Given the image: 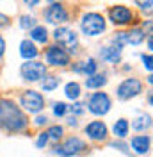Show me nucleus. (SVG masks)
Returning a JSON list of instances; mask_svg holds the SVG:
<instances>
[{"label": "nucleus", "mask_w": 153, "mask_h": 157, "mask_svg": "<svg viewBox=\"0 0 153 157\" xmlns=\"http://www.w3.org/2000/svg\"><path fill=\"white\" fill-rule=\"evenodd\" d=\"M47 143H48V134H47V132H41V134L38 136L36 147H38V148H43V147H47Z\"/></svg>", "instance_id": "c85d7f7f"}, {"label": "nucleus", "mask_w": 153, "mask_h": 157, "mask_svg": "<svg viewBox=\"0 0 153 157\" xmlns=\"http://www.w3.org/2000/svg\"><path fill=\"white\" fill-rule=\"evenodd\" d=\"M71 111H73L75 114H82V113H84V105H82V104H75V105L71 107Z\"/></svg>", "instance_id": "2f4dec72"}, {"label": "nucleus", "mask_w": 153, "mask_h": 157, "mask_svg": "<svg viewBox=\"0 0 153 157\" xmlns=\"http://www.w3.org/2000/svg\"><path fill=\"white\" fill-rule=\"evenodd\" d=\"M54 38L57 39L59 45H62V47H64L66 50H69V52H75V50H76L78 39H76V34L71 29H68V27L55 29V32H54Z\"/></svg>", "instance_id": "39448f33"}, {"label": "nucleus", "mask_w": 153, "mask_h": 157, "mask_svg": "<svg viewBox=\"0 0 153 157\" xmlns=\"http://www.w3.org/2000/svg\"><path fill=\"white\" fill-rule=\"evenodd\" d=\"M20 56L23 59H34L38 56V48H36V45L30 41V39H25V41H21V45H20Z\"/></svg>", "instance_id": "ddd939ff"}, {"label": "nucleus", "mask_w": 153, "mask_h": 157, "mask_svg": "<svg viewBox=\"0 0 153 157\" xmlns=\"http://www.w3.org/2000/svg\"><path fill=\"white\" fill-rule=\"evenodd\" d=\"M64 93H66V97L69 100H76V98L80 97V86H78V82H69V84H66Z\"/></svg>", "instance_id": "4be33fe9"}, {"label": "nucleus", "mask_w": 153, "mask_h": 157, "mask_svg": "<svg viewBox=\"0 0 153 157\" xmlns=\"http://www.w3.org/2000/svg\"><path fill=\"white\" fill-rule=\"evenodd\" d=\"M107 84V78L103 75H91V77L86 78V88L87 89H96V88H102Z\"/></svg>", "instance_id": "a211bd4d"}, {"label": "nucleus", "mask_w": 153, "mask_h": 157, "mask_svg": "<svg viewBox=\"0 0 153 157\" xmlns=\"http://www.w3.org/2000/svg\"><path fill=\"white\" fill-rule=\"evenodd\" d=\"M110 109V98L107 97V93H95L91 100H89V111L96 114V116H102L107 114Z\"/></svg>", "instance_id": "0eeeda50"}, {"label": "nucleus", "mask_w": 153, "mask_h": 157, "mask_svg": "<svg viewBox=\"0 0 153 157\" xmlns=\"http://www.w3.org/2000/svg\"><path fill=\"white\" fill-rule=\"evenodd\" d=\"M141 91H143L141 80H137V78H126L118 88V98L119 100H128V98L137 97Z\"/></svg>", "instance_id": "20e7f679"}, {"label": "nucleus", "mask_w": 153, "mask_h": 157, "mask_svg": "<svg viewBox=\"0 0 153 157\" xmlns=\"http://www.w3.org/2000/svg\"><path fill=\"white\" fill-rule=\"evenodd\" d=\"M62 127H59V125H54V127H50L48 128V139H54V141H59L61 137H62Z\"/></svg>", "instance_id": "5701e85b"}, {"label": "nucleus", "mask_w": 153, "mask_h": 157, "mask_svg": "<svg viewBox=\"0 0 153 157\" xmlns=\"http://www.w3.org/2000/svg\"><path fill=\"white\" fill-rule=\"evenodd\" d=\"M21 105L27 109L29 113H39L41 109L45 107V100H43V97L39 95L38 91L29 89V91H25L21 95Z\"/></svg>", "instance_id": "423d86ee"}, {"label": "nucleus", "mask_w": 153, "mask_h": 157, "mask_svg": "<svg viewBox=\"0 0 153 157\" xmlns=\"http://www.w3.org/2000/svg\"><path fill=\"white\" fill-rule=\"evenodd\" d=\"M132 148L137 154H146L150 150V137L148 136H135L132 139Z\"/></svg>", "instance_id": "2eb2a0df"}, {"label": "nucleus", "mask_w": 153, "mask_h": 157, "mask_svg": "<svg viewBox=\"0 0 153 157\" xmlns=\"http://www.w3.org/2000/svg\"><path fill=\"white\" fill-rule=\"evenodd\" d=\"M86 134L95 141H102L107 137V127L103 121H91L86 127Z\"/></svg>", "instance_id": "f8f14e48"}, {"label": "nucleus", "mask_w": 153, "mask_h": 157, "mask_svg": "<svg viewBox=\"0 0 153 157\" xmlns=\"http://www.w3.org/2000/svg\"><path fill=\"white\" fill-rule=\"evenodd\" d=\"M0 127L11 132H20L27 127L25 114L11 100H0Z\"/></svg>", "instance_id": "f257e3e1"}, {"label": "nucleus", "mask_w": 153, "mask_h": 157, "mask_svg": "<svg viewBox=\"0 0 153 157\" xmlns=\"http://www.w3.org/2000/svg\"><path fill=\"white\" fill-rule=\"evenodd\" d=\"M30 38L34 39V41H39V43H47L48 32L45 27H34V29L30 30Z\"/></svg>", "instance_id": "412c9836"}, {"label": "nucleus", "mask_w": 153, "mask_h": 157, "mask_svg": "<svg viewBox=\"0 0 153 157\" xmlns=\"http://www.w3.org/2000/svg\"><path fill=\"white\" fill-rule=\"evenodd\" d=\"M43 123H47V116H38L36 118V125H43Z\"/></svg>", "instance_id": "72a5a7b5"}, {"label": "nucleus", "mask_w": 153, "mask_h": 157, "mask_svg": "<svg viewBox=\"0 0 153 157\" xmlns=\"http://www.w3.org/2000/svg\"><path fill=\"white\" fill-rule=\"evenodd\" d=\"M82 150H86V143L80 137H69V139H66V143L62 147L55 148V154H61V155L68 157V155H76Z\"/></svg>", "instance_id": "6e6552de"}, {"label": "nucleus", "mask_w": 153, "mask_h": 157, "mask_svg": "<svg viewBox=\"0 0 153 157\" xmlns=\"http://www.w3.org/2000/svg\"><path fill=\"white\" fill-rule=\"evenodd\" d=\"M68 123H69V125H73V127H75V125H76V120H75V116H71V118H69V120H68Z\"/></svg>", "instance_id": "f704fd0d"}, {"label": "nucleus", "mask_w": 153, "mask_h": 157, "mask_svg": "<svg viewBox=\"0 0 153 157\" xmlns=\"http://www.w3.org/2000/svg\"><path fill=\"white\" fill-rule=\"evenodd\" d=\"M66 111H68V105L64 102H57V104L54 105V114H55V116H64Z\"/></svg>", "instance_id": "bb28decb"}, {"label": "nucleus", "mask_w": 153, "mask_h": 157, "mask_svg": "<svg viewBox=\"0 0 153 157\" xmlns=\"http://www.w3.org/2000/svg\"><path fill=\"white\" fill-rule=\"evenodd\" d=\"M109 18H110V21L114 25H126V23L132 21L134 14H132V11L128 9V7H125V6H114L109 11Z\"/></svg>", "instance_id": "1a4fd4ad"}, {"label": "nucleus", "mask_w": 153, "mask_h": 157, "mask_svg": "<svg viewBox=\"0 0 153 157\" xmlns=\"http://www.w3.org/2000/svg\"><path fill=\"white\" fill-rule=\"evenodd\" d=\"M100 56H102V59H105L109 63H114L116 64V63L121 61V50L116 48V47H105V48H102Z\"/></svg>", "instance_id": "4468645a"}, {"label": "nucleus", "mask_w": 153, "mask_h": 157, "mask_svg": "<svg viewBox=\"0 0 153 157\" xmlns=\"http://www.w3.org/2000/svg\"><path fill=\"white\" fill-rule=\"evenodd\" d=\"M148 82H150V84L153 86V75H150V77H148Z\"/></svg>", "instance_id": "4c0bfd02"}, {"label": "nucleus", "mask_w": 153, "mask_h": 157, "mask_svg": "<svg viewBox=\"0 0 153 157\" xmlns=\"http://www.w3.org/2000/svg\"><path fill=\"white\" fill-rule=\"evenodd\" d=\"M59 84V78L55 77H50V78H45V82H43V86L41 88L45 89V91H52V89H55Z\"/></svg>", "instance_id": "a878e982"}, {"label": "nucleus", "mask_w": 153, "mask_h": 157, "mask_svg": "<svg viewBox=\"0 0 153 157\" xmlns=\"http://www.w3.org/2000/svg\"><path fill=\"white\" fill-rule=\"evenodd\" d=\"M141 59H143V64H144V68L146 70H150V71H151L153 70V56H148V54H146V56H141Z\"/></svg>", "instance_id": "cd10ccee"}, {"label": "nucleus", "mask_w": 153, "mask_h": 157, "mask_svg": "<svg viewBox=\"0 0 153 157\" xmlns=\"http://www.w3.org/2000/svg\"><path fill=\"white\" fill-rule=\"evenodd\" d=\"M4 52H6V41H4V38L0 36V57L4 56Z\"/></svg>", "instance_id": "473e14b6"}, {"label": "nucleus", "mask_w": 153, "mask_h": 157, "mask_svg": "<svg viewBox=\"0 0 153 157\" xmlns=\"http://www.w3.org/2000/svg\"><path fill=\"white\" fill-rule=\"evenodd\" d=\"M126 38H128V43L130 45H139V43H143V39H144V30L143 29H132L130 32H126Z\"/></svg>", "instance_id": "6ab92c4d"}, {"label": "nucleus", "mask_w": 153, "mask_h": 157, "mask_svg": "<svg viewBox=\"0 0 153 157\" xmlns=\"http://www.w3.org/2000/svg\"><path fill=\"white\" fill-rule=\"evenodd\" d=\"M6 21H7V18L4 14H0V25H6Z\"/></svg>", "instance_id": "c9c22d12"}, {"label": "nucleus", "mask_w": 153, "mask_h": 157, "mask_svg": "<svg viewBox=\"0 0 153 157\" xmlns=\"http://www.w3.org/2000/svg\"><path fill=\"white\" fill-rule=\"evenodd\" d=\"M148 47H150V50H153V36L148 39Z\"/></svg>", "instance_id": "e433bc0d"}, {"label": "nucleus", "mask_w": 153, "mask_h": 157, "mask_svg": "<svg viewBox=\"0 0 153 157\" xmlns=\"http://www.w3.org/2000/svg\"><path fill=\"white\" fill-rule=\"evenodd\" d=\"M150 104H151V105H153V93H151V95H150Z\"/></svg>", "instance_id": "58836bf2"}, {"label": "nucleus", "mask_w": 153, "mask_h": 157, "mask_svg": "<svg viewBox=\"0 0 153 157\" xmlns=\"http://www.w3.org/2000/svg\"><path fill=\"white\" fill-rule=\"evenodd\" d=\"M21 77L25 78V80H30V82H36L39 78H43L47 75V68H45V64H41L38 61H27L25 64H21Z\"/></svg>", "instance_id": "7ed1b4c3"}, {"label": "nucleus", "mask_w": 153, "mask_h": 157, "mask_svg": "<svg viewBox=\"0 0 153 157\" xmlns=\"http://www.w3.org/2000/svg\"><path fill=\"white\" fill-rule=\"evenodd\" d=\"M20 27L21 29H34L36 27V18H32V16H21L20 18Z\"/></svg>", "instance_id": "393cba45"}, {"label": "nucleus", "mask_w": 153, "mask_h": 157, "mask_svg": "<svg viewBox=\"0 0 153 157\" xmlns=\"http://www.w3.org/2000/svg\"><path fill=\"white\" fill-rule=\"evenodd\" d=\"M112 147H114V148H119L121 152H126V154H128V147H126L125 143H121V141H114V143H112Z\"/></svg>", "instance_id": "7c9ffc66"}, {"label": "nucleus", "mask_w": 153, "mask_h": 157, "mask_svg": "<svg viewBox=\"0 0 153 157\" xmlns=\"http://www.w3.org/2000/svg\"><path fill=\"white\" fill-rule=\"evenodd\" d=\"M128 43V38H126V32H119V34H116V38L112 39V45H114L116 48L121 50V47L123 45H126Z\"/></svg>", "instance_id": "b1692460"}, {"label": "nucleus", "mask_w": 153, "mask_h": 157, "mask_svg": "<svg viewBox=\"0 0 153 157\" xmlns=\"http://www.w3.org/2000/svg\"><path fill=\"white\" fill-rule=\"evenodd\" d=\"M151 116H148V114H143V116L135 118L134 121H132V128L135 130H146V128L151 127Z\"/></svg>", "instance_id": "f3484780"}, {"label": "nucleus", "mask_w": 153, "mask_h": 157, "mask_svg": "<svg viewBox=\"0 0 153 157\" xmlns=\"http://www.w3.org/2000/svg\"><path fill=\"white\" fill-rule=\"evenodd\" d=\"M112 132H114L118 137H125L126 134H128V121L126 120H118L114 123V127H112Z\"/></svg>", "instance_id": "aec40b11"}, {"label": "nucleus", "mask_w": 153, "mask_h": 157, "mask_svg": "<svg viewBox=\"0 0 153 157\" xmlns=\"http://www.w3.org/2000/svg\"><path fill=\"white\" fill-rule=\"evenodd\" d=\"M80 29L86 36H98L105 30V20L98 13H87V14L82 16Z\"/></svg>", "instance_id": "f03ea898"}, {"label": "nucleus", "mask_w": 153, "mask_h": 157, "mask_svg": "<svg viewBox=\"0 0 153 157\" xmlns=\"http://www.w3.org/2000/svg\"><path fill=\"white\" fill-rule=\"evenodd\" d=\"M75 71H78V73H86V75H95L96 71V61L95 59H87V61H84V63H78V66H75Z\"/></svg>", "instance_id": "dca6fc26"}, {"label": "nucleus", "mask_w": 153, "mask_h": 157, "mask_svg": "<svg viewBox=\"0 0 153 157\" xmlns=\"http://www.w3.org/2000/svg\"><path fill=\"white\" fill-rule=\"evenodd\" d=\"M47 63L52 66H66L69 64V56L61 47H50L47 50Z\"/></svg>", "instance_id": "9b49d317"}, {"label": "nucleus", "mask_w": 153, "mask_h": 157, "mask_svg": "<svg viewBox=\"0 0 153 157\" xmlns=\"http://www.w3.org/2000/svg\"><path fill=\"white\" fill-rule=\"evenodd\" d=\"M45 20L52 25H57V23H62L68 20V13L62 7V4H50L45 11Z\"/></svg>", "instance_id": "9d476101"}, {"label": "nucleus", "mask_w": 153, "mask_h": 157, "mask_svg": "<svg viewBox=\"0 0 153 157\" xmlns=\"http://www.w3.org/2000/svg\"><path fill=\"white\" fill-rule=\"evenodd\" d=\"M137 6L143 11H153V2H137Z\"/></svg>", "instance_id": "c756f323"}]
</instances>
